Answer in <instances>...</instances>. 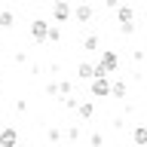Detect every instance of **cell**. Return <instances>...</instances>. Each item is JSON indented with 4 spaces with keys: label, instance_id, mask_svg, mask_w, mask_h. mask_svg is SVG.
Instances as JSON below:
<instances>
[{
    "label": "cell",
    "instance_id": "obj_12",
    "mask_svg": "<svg viewBox=\"0 0 147 147\" xmlns=\"http://www.w3.org/2000/svg\"><path fill=\"white\" fill-rule=\"evenodd\" d=\"M83 49H86V52H95V49H98V34L86 37V40H83Z\"/></svg>",
    "mask_w": 147,
    "mask_h": 147
},
{
    "label": "cell",
    "instance_id": "obj_17",
    "mask_svg": "<svg viewBox=\"0 0 147 147\" xmlns=\"http://www.w3.org/2000/svg\"><path fill=\"white\" fill-rule=\"evenodd\" d=\"M58 89H61V95H74V86H71V80H61V83H58Z\"/></svg>",
    "mask_w": 147,
    "mask_h": 147
},
{
    "label": "cell",
    "instance_id": "obj_3",
    "mask_svg": "<svg viewBox=\"0 0 147 147\" xmlns=\"http://www.w3.org/2000/svg\"><path fill=\"white\" fill-rule=\"evenodd\" d=\"M89 89H92V98H107L110 89H113V83H107V77H98V80L89 83Z\"/></svg>",
    "mask_w": 147,
    "mask_h": 147
},
{
    "label": "cell",
    "instance_id": "obj_19",
    "mask_svg": "<svg viewBox=\"0 0 147 147\" xmlns=\"http://www.w3.org/2000/svg\"><path fill=\"white\" fill-rule=\"evenodd\" d=\"M46 95H61V89H58V83H49V86H46Z\"/></svg>",
    "mask_w": 147,
    "mask_h": 147
},
{
    "label": "cell",
    "instance_id": "obj_5",
    "mask_svg": "<svg viewBox=\"0 0 147 147\" xmlns=\"http://www.w3.org/2000/svg\"><path fill=\"white\" fill-rule=\"evenodd\" d=\"M74 12H71V3H61V0H55V6H52V18L55 22H67Z\"/></svg>",
    "mask_w": 147,
    "mask_h": 147
},
{
    "label": "cell",
    "instance_id": "obj_1",
    "mask_svg": "<svg viewBox=\"0 0 147 147\" xmlns=\"http://www.w3.org/2000/svg\"><path fill=\"white\" fill-rule=\"evenodd\" d=\"M49 28L52 25H46V18H34L31 22V37H34L37 43H46L49 40Z\"/></svg>",
    "mask_w": 147,
    "mask_h": 147
},
{
    "label": "cell",
    "instance_id": "obj_11",
    "mask_svg": "<svg viewBox=\"0 0 147 147\" xmlns=\"http://www.w3.org/2000/svg\"><path fill=\"white\" fill-rule=\"evenodd\" d=\"M110 95H113V98H126V95H129V86L123 80H117V83H113V89H110Z\"/></svg>",
    "mask_w": 147,
    "mask_h": 147
},
{
    "label": "cell",
    "instance_id": "obj_8",
    "mask_svg": "<svg viewBox=\"0 0 147 147\" xmlns=\"http://www.w3.org/2000/svg\"><path fill=\"white\" fill-rule=\"evenodd\" d=\"M77 77H80V80H95V64H89V61H83L80 67H77Z\"/></svg>",
    "mask_w": 147,
    "mask_h": 147
},
{
    "label": "cell",
    "instance_id": "obj_26",
    "mask_svg": "<svg viewBox=\"0 0 147 147\" xmlns=\"http://www.w3.org/2000/svg\"><path fill=\"white\" fill-rule=\"evenodd\" d=\"M144 28H147V18H144Z\"/></svg>",
    "mask_w": 147,
    "mask_h": 147
},
{
    "label": "cell",
    "instance_id": "obj_7",
    "mask_svg": "<svg viewBox=\"0 0 147 147\" xmlns=\"http://www.w3.org/2000/svg\"><path fill=\"white\" fill-rule=\"evenodd\" d=\"M74 18H77V22H83V25H86V22H92V6H89V3H80V6L74 9Z\"/></svg>",
    "mask_w": 147,
    "mask_h": 147
},
{
    "label": "cell",
    "instance_id": "obj_15",
    "mask_svg": "<svg viewBox=\"0 0 147 147\" xmlns=\"http://www.w3.org/2000/svg\"><path fill=\"white\" fill-rule=\"evenodd\" d=\"M58 40H61V28L52 25V28H49V43H58Z\"/></svg>",
    "mask_w": 147,
    "mask_h": 147
},
{
    "label": "cell",
    "instance_id": "obj_23",
    "mask_svg": "<svg viewBox=\"0 0 147 147\" xmlns=\"http://www.w3.org/2000/svg\"><path fill=\"white\" fill-rule=\"evenodd\" d=\"M104 6H110V9H119L123 3H119V0H104Z\"/></svg>",
    "mask_w": 147,
    "mask_h": 147
},
{
    "label": "cell",
    "instance_id": "obj_22",
    "mask_svg": "<svg viewBox=\"0 0 147 147\" xmlns=\"http://www.w3.org/2000/svg\"><path fill=\"white\" fill-rule=\"evenodd\" d=\"M16 110H18V113H25V110H28V101L18 98V101H16Z\"/></svg>",
    "mask_w": 147,
    "mask_h": 147
},
{
    "label": "cell",
    "instance_id": "obj_14",
    "mask_svg": "<svg viewBox=\"0 0 147 147\" xmlns=\"http://www.w3.org/2000/svg\"><path fill=\"white\" fill-rule=\"evenodd\" d=\"M61 104H64L67 110H77V107H80V101L74 98V95H64V98H61Z\"/></svg>",
    "mask_w": 147,
    "mask_h": 147
},
{
    "label": "cell",
    "instance_id": "obj_18",
    "mask_svg": "<svg viewBox=\"0 0 147 147\" xmlns=\"http://www.w3.org/2000/svg\"><path fill=\"white\" fill-rule=\"evenodd\" d=\"M46 138H49V141H52V144H55V141H58V138H61V132H58V129H46Z\"/></svg>",
    "mask_w": 147,
    "mask_h": 147
},
{
    "label": "cell",
    "instance_id": "obj_20",
    "mask_svg": "<svg viewBox=\"0 0 147 147\" xmlns=\"http://www.w3.org/2000/svg\"><path fill=\"white\" fill-rule=\"evenodd\" d=\"M119 31H123V34H135V22H129V25H119Z\"/></svg>",
    "mask_w": 147,
    "mask_h": 147
},
{
    "label": "cell",
    "instance_id": "obj_4",
    "mask_svg": "<svg viewBox=\"0 0 147 147\" xmlns=\"http://www.w3.org/2000/svg\"><path fill=\"white\" fill-rule=\"evenodd\" d=\"M22 141H18V132L12 126H6V129H0V147H18Z\"/></svg>",
    "mask_w": 147,
    "mask_h": 147
},
{
    "label": "cell",
    "instance_id": "obj_25",
    "mask_svg": "<svg viewBox=\"0 0 147 147\" xmlns=\"http://www.w3.org/2000/svg\"><path fill=\"white\" fill-rule=\"evenodd\" d=\"M61 3H71V0H61Z\"/></svg>",
    "mask_w": 147,
    "mask_h": 147
},
{
    "label": "cell",
    "instance_id": "obj_2",
    "mask_svg": "<svg viewBox=\"0 0 147 147\" xmlns=\"http://www.w3.org/2000/svg\"><path fill=\"white\" fill-rule=\"evenodd\" d=\"M98 64H101L107 74H117V71H119V55L113 52V49H104V52H101V58H98Z\"/></svg>",
    "mask_w": 147,
    "mask_h": 147
},
{
    "label": "cell",
    "instance_id": "obj_9",
    "mask_svg": "<svg viewBox=\"0 0 147 147\" xmlns=\"http://www.w3.org/2000/svg\"><path fill=\"white\" fill-rule=\"evenodd\" d=\"M132 141L138 147H147V126H135L132 129Z\"/></svg>",
    "mask_w": 147,
    "mask_h": 147
},
{
    "label": "cell",
    "instance_id": "obj_6",
    "mask_svg": "<svg viewBox=\"0 0 147 147\" xmlns=\"http://www.w3.org/2000/svg\"><path fill=\"white\" fill-rule=\"evenodd\" d=\"M117 18H119V25H129V22H135V9L129 6V3H123L117 9Z\"/></svg>",
    "mask_w": 147,
    "mask_h": 147
},
{
    "label": "cell",
    "instance_id": "obj_21",
    "mask_svg": "<svg viewBox=\"0 0 147 147\" xmlns=\"http://www.w3.org/2000/svg\"><path fill=\"white\" fill-rule=\"evenodd\" d=\"M67 138H71V141H77V138H80V129L71 126V129H67Z\"/></svg>",
    "mask_w": 147,
    "mask_h": 147
},
{
    "label": "cell",
    "instance_id": "obj_24",
    "mask_svg": "<svg viewBox=\"0 0 147 147\" xmlns=\"http://www.w3.org/2000/svg\"><path fill=\"white\" fill-rule=\"evenodd\" d=\"M80 3H89V0H80Z\"/></svg>",
    "mask_w": 147,
    "mask_h": 147
},
{
    "label": "cell",
    "instance_id": "obj_16",
    "mask_svg": "<svg viewBox=\"0 0 147 147\" xmlns=\"http://www.w3.org/2000/svg\"><path fill=\"white\" fill-rule=\"evenodd\" d=\"M89 144L92 147H101V144H104V135H101V132H92V135H89Z\"/></svg>",
    "mask_w": 147,
    "mask_h": 147
},
{
    "label": "cell",
    "instance_id": "obj_13",
    "mask_svg": "<svg viewBox=\"0 0 147 147\" xmlns=\"http://www.w3.org/2000/svg\"><path fill=\"white\" fill-rule=\"evenodd\" d=\"M12 22H16V16H12L9 9H3V12H0V28H12Z\"/></svg>",
    "mask_w": 147,
    "mask_h": 147
},
{
    "label": "cell",
    "instance_id": "obj_10",
    "mask_svg": "<svg viewBox=\"0 0 147 147\" xmlns=\"http://www.w3.org/2000/svg\"><path fill=\"white\" fill-rule=\"evenodd\" d=\"M77 113H80V119H92L95 117V104L92 101H83L80 107H77Z\"/></svg>",
    "mask_w": 147,
    "mask_h": 147
},
{
    "label": "cell",
    "instance_id": "obj_27",
    "mask_svg": "<svg viewBox=\"0 0 147 147\" xmlns=\"http://www.w3.org/2000/svg\"><path fill=\"white\" fill-rule=\"evenodd\" d=\"M18 147H28V144H18Z\"/></svg>",
    "mask_w": 147,
    "mask_h": 147
}]
</instances>
